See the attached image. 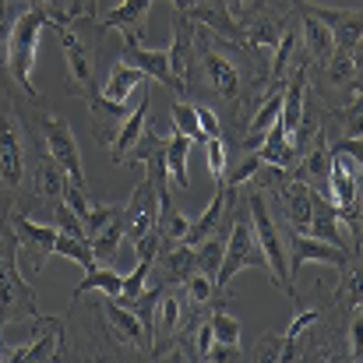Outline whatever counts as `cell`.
I'll use <instances>...</instances> for the list:
<instances>
[{
	"label": "cell",
	"instance_id": "1",
	"mask_svg": "<svg viewBox=\"0 0 363 363\" xmlns=\"http://www.w3.org/2000/svg\"><path fill=\"white\" fill-rule=\"evenodd\" d=\"M180 82H184V99L208 106L223 123L226 152H237L240 127L268 85V57L250 50L247 43L219 35L216 28L194 21Z\"/></svg>",
	"mask_w": 363,
	"mask_h": 363
},
{
	"label": "cell",
	"instance_id": "2",
	"mask_svg": "<svg viewBox=\"0 0 363 363\" xmlns=\"http://www.w3.org/2000/svg\"><path fill=\"white\" fill-rule=\"evenodd\" d=\"M18 85L7 71H0V230L11 226V212L28 216V187L32 169L43 155V138L35 130V106L18 103Z\"/></svg>",
	"mask_w": 363,
	"mask_h": 363
},
{
	"label": "cell",
	"instance_id": "3",
	"mask_svg": "<svg viewBox=\"0 0 363 363\" xmlns=\"http://www.w3.org/2000/svg\"><path fill=\"white\" fill-rule=\"evenodd\" d=\"M67 18V11H53L46 4H28L25 11H18L11 21H7V32H4V71L11 74V82L21 89V96H28L32 103H43L35 82H32V71H35V50H39V32L46 25H60Z\"/></svg>",
	"mask_w": 363,
	"mask_h": 363
},
{
	"label": "cell",
	"instance_id": "4",
	"mask_svg": "<svg viewBox=\"0 0 363 363\" xmlns=\"http://www.w3.org/2000/svg\"><path fill=\"white\" fill-rule=\"evenodd\" d=\"M57 35H60V46L67 57L64 89L82 96L85 103L99 99V78H96V53H99V35H103L99 18H71L67 14L57 25Z\"/></svg>",
	"mask_w": 363,
	"mask_h": 363
},
{
	"label": "cell",
	"instance_id": "5",
	"mask_svg": "<svg viewBox=\"0 0 363 363\" xmlns=\"http://www.w3.org/2000/svg\"><path fill=\"white\" fill-rule=\"evenodd\" d=\"M35 289L18 268V237L14 230H0V332L7 325H35Z\"/></svg>",
	"mask_w": 363,
	"mask_h": 363
},
{
	"label": "cell",
	"instance_id": "6",
	"mask_svg": "<svg viewBox=\"0 0 363 363\" xmlns=\"http://www.w3.org/2000/svg\"><path fill=\"white\" fill-rule=\"evenodd\" d=\"M243 201H247V212H250V223H254V237L257 247L264 254V264H268V275L275 279L279 289H286L289 296H296V286H293V275H289V261H286V240H282V230L272 216V205H268V194L261 187H250L243 184Z\"/></svg>",
	"mask_w": 363,
	"mask_h": 363
},
{
	"label": "cell",
	"instance_id": "7",
	"mask_svg": "<svg viewBox=\"0 0 363 363\" xmlns=\"http://www.w3.org/2000/svg\"><path fill=\"white\" fill-rule=\"evenodd\" d=\"M240 268H261V272H268L264 254H261L257 237H254V223H250L243 191H240V198H237V205H233V223H230V237H226V250H223V264H219V272H216V289H219L223 296H226L230 279H233Z\"/></svg>",
	"mask_w": 363,
	"mask_h": 363
},
{
	"label": "cell",
	"instance_id": "8",
	"mask_svg": "<svg viewBox=\"0 0 363 363\" xmlns=\"http://www.w3.org/2000/svg\"><path fill=\"white\" fill-rule=\"evenodd\" d=\"M35 130H39V138H43L46 155L67 173V180L85 184V166H82L78 138H74V130L67 127V121H60L57 113H46V110L35 106Z\"/></svg>",
	"mask_w": 363,
	"mask_h": 363
},
{
	"label": "cell",
	"instance_id": "9",
	"mask_svg": "<svg viewBox=\"0 0 363 363\" xmlns=\"http://www.w3.org/2000/svg\"><path fill=\"white\" fill-rule=\"evenodd\" d=\"M141 43H145V39L123 35L121 60L123 64H130V67H138L145 78H155L159 85H166L177 99H184V82L173 74V67H169V53H162V50H145Z\"/></svg>",
	"mask_w": 363,
	"mask_h": 363
},
{
	"label": "cell",
	"instance_id": "10",
	"mask_svg": "<svg viewBox=\"0 0 363 363\" xmlns=\"http://www.w3.org/2000/svg\"><path fill=\"white\" fill-rule=\"evenodd\" d=\"M11 230L18 237V250L28 254V272H43L53 257V243H57V226H39L32 223L25 212H14L11 216Z\"/></svg>",
	"mask_w": 363,
	"mask_h": 363
},
{
	"label": "cell",
	"instance_id": "11",
	"mask_svg": "<svg viewBox=\"0 0 363 363\" xmlns=\"http://www.w3.org/2000/svg\"><path fill=\"white\" fill-rule=\"evenodd\" d=\"M353 257H360V254H350V250H342V247H332V243L318 240V237H307V233H296V230H289L286 233V261H289V275L296 279V272L303 268V264H311V261H328V264H350Z\"/></svg>",
	"mask_w": 363,
	"mask_h": 363
},
{
	"label": "cell",
	"instance_id": "12",
	"mask_svg": "<svg viewBox=\"0 0 363 363\" xmlns=\"http://www.w3.org/2000/svg\"><path fill=\"white\" fill-rule=\"evenodd\" d=\"M155 212H159V198H155L152 184L141 177L134 194H130V201L123 205V240L130 247H138L155 230Z\"/></svg>",
	"mask_w": 363,
	"mask_h": 363
},
{
	"label": "cell",
	"instance_id": "13",
	"mask_svg": "<svg viewBox=\"0 0 363 363\" xmlns=\"http://www.w3.org/2000/svg\"><path fill=\"white\" fill-rule=\"evenodd\" d=\"M99 303H103L106 332H110L121 346H127V350H141V353H148V328L141 325V318H138L130 307H123L121 300H113V296H103Z\"/></svg>",
	"mask_w": 363,
	"mask_h": 363
},
{
	"label": "cell",
	"instance_id": "14",
	"mask_svg": "<svg viewBox=\"0 0 363 363\" xmlns=\"http://www.w3.org/2000/svg\"><path fill=\"white\" fill-rule=\"evenodd\" d=\"M282 28H286V14L275 11L272 4H264L257 14H250L240 25V43H247L250 50H257V53H264V57H272V50H275V43H279V35H282Z\"/></svg>",
	"mask_w": 363,
	"mask_h": 363
},
{
	"label": "cell",
	"instance_id": "15",
	"mask_svg": "<svg viewBox=\"0 0 363 363\" xmlns=\"http://www.w3.org/2000/svg\"><path fill=\"white\" fill-rule=\"evenodd\" d=\"M303 7L332 28L335 46H346V50H357V46H360V35H363L360 7H321V4H311V0H303ZM335 46H332V50H335Z\"/></svg>",
	"mask_w": 363,
	"mask_h": 363
},
{
	"label": "cell",
	"instance_id": "16",
	"mask_svg": "<svg viewBox=\"0 0 363 363\" xmlns=\"http://www.w3.org/2000/svg\"><path fill=\"white\" fill-rule=\"evenodd\" d=\"M300 184H307L311 191H318L321 198H332V187H328V173H332V152L325 145V138L318 134V141L296 159V166L289 169Z\"/></svg>",
	"mask_w": 363,
	"mask_h": 363
},
{
	"label": "cell",
	"instance_id": "17",
	"mask_svg": "<svg viewBox=\"0 0 363 363\" xmlns=\"http://www.w3.org/2000/svg\"><path fill=\"white\" fill-rule=\"evenodd\" d=\"M64 180H67V173L43 152L39 155V162H35V169H32V187H28V212L35 208V205H46V208H53L57 201H64Z\"/></svg>",
	"mask_w": 363,
	"mask_h": 363
},
{
	"label": "cell",
	"instance_id": "18",
	"mask_svg": "<svg viewBox=\"0 0 363 363\" xmlns=\"http://www.w3.org/2000/svg\"><path fill=\"white\" fill-rule=\"evenodd\" d=\"M148 110H152V96H148V89H145V92H141V99L134 103V110H130V113L123 117V123L117 127L113 141L106 145L117 166H123V162H127L130 148H134V145H138V138L145 134V127H148Z\"/></svg>",
	"mask_w": 363,
	"mask_h": 363
},
{
	"label": "cell",
	"instance_id": "19",
	"mask_svg": "<svg viewBox=\"0 0 363 363\" xmlns=\"http://www.w3.org/2000/svg\"><path fill=\"white\" fill-rule=\"evenodd\" d=\"M307 237H318V240L332 243V247H342L350 254H360V247H353V243L342 237L335 201L332 198H321L318 191H314V201H311V230H307Z\"/></svg>",
	"mask_w": 363,
	"mask_h": 363
},
{
	"label": "cell",
	"instance_id": "20",
	"mask_svg": "<svg viewBox=\"0 0 363 363\" xmlns=\"http://www.w3.org/2000/svg\"><path fill=\"white\" fill-rule=\"evenodd\" d=\"M152 261H155V282H159V286H177V282H184V279L198 268L194 247H187V243L159 247Z\"/></svg>",
	"mask_w": 363,
	"mask_h": 363
},
{
	"label": "cell",
	"instance_id": "21",
	"mask_svg": "<svg viewBox=\"0 0 363 363\" xmlns=\"http://www.w3.org/2000/svg\"><path fill=\"white\" fill-rule=\"evenodd\" d=\"M148 7H152V0H121L113 11H106V18H103L99 25H103V32H106V28H121L123 35L145 39Z\"/></svg>",
	"mask_w": 363,
	"mask_h": 363
},
{
	"label": "cell",
	"instance_id": "22",
	"mask_svg": "<svg viewBox=\"0 0 363 363\" xmlns=\"http://www.w3.org/2000/svg\"><path fill=\"white\" fill-rule=\"evenodd\" d=\"M155 198H159V212H155V237H159V247L184 243L191 219H187L184 212H177V205H173V194H169V191H159Z\"/></svg>",
	"mask_w": 363,
	"mask_h": 363
},
{
	"label": "cell",
	"instance_id": "23",
	"mask_svg": "<svg viewBox=\"0 0 363 363\" xmlns=\"http://www.w3.org/2000/svg\"><path fill=\"white\" fill-rule=\"evenodd\" d=\"M226 208H230V187H226V184H216V198H212V205H208V208H205L191 226H187L184 243H187V247H198L205 237H212V233L219 230V223H223Z\"/></svg>",
	"mask_w": 363,
	"mask_h": 363
},
{
	"label": "cell",
	"instance_id": "24",
	"mask_svg": "<svg viewBox=\"0 0 363 363\" xmlns=\"http://www.w3.org/2000/svg\"><path fill=\"white\" fill-rule=\"evenodd\" d=\"M257 155H261V162H268V166H282V169H293L296 166V148L289 145V134H286V127L282 121H275L268 130H264V138H261V145L254 148Z\"/></svg>",
	"mask_w": 363,
	"mask_h": 363
},
{
	"label": "cell",
	"instance_id": "25",
	"mask_svg": "<svg viewBox=\"0 0 363 363\" xmlns=\"http://www.w3.org/2000/svg\"><path fill=\"white\" fill-rule=\"evenodd\" d=\"M187 152H191V138L173 130V138H166V177L173 191H187L191 177H187Z\"/></svg>",
	"mask_w": 363,
	"mask_h": 363
},
{
	"label": "cell",
	"instance_id": "26",
	"mask_svg": "<svg viewBox=\"0 0 363 363\" xmlns=\"http://www.w3.org/2000/svg\"><path fill=\"white\" fill-rule=\"evenodd\" d=\"M121 243H123V205H121V212H113V216L99 226V233L89 240V247H92V257H96V261L113 264Z\"/></svg>",
	"mask_w": 363,
	"mask_h": 363
},
{
	"label": "cell",
	"instance_id": "27",
	"mask_svg": "<svg viewBox=\"0 0 363 363\" xmlns=\"http://www.w3.org/2000/svg\"><path fill=\"white\" fill-rule=\"evenodd\" d=\"M121 286H123V275H117L113 268H99V264H92V268H85V279L71 289V303H78L85 293H92V289H99L103 296H121Z\"/></svg>",
	"mask_w": 363,
	"mask_h": 363
},
{
	"label": "cell",
	"instance_id": "28",
	"mask_svg": "<svg viewBox=\"0 0 363 363\" xmlns=\"http://www.w3.org/2000/svg\"><path fill=\"white\" fill-rule=\"evenodd\" d=\"M141 85H145V74H141L138 67H130V64L117 60L113 71H110V78H106V85H103V96L113 99V103H127Z\"/></svg>",
	"mask_w": 363,
	"mask_h": 363
},
{
	"label": "cell",
	"instance_id": "29",
	"mask_svg": "<svg viewBox=\"0 0 363 363\" xmlns=\"http://www.w3.org/2000/svg\"><path fill=\"white\" fill-rule=\"evenodd\" d=\"M180 286H184L187 303H191V307H198V311H212L216 303H223V293L216 289V279H208L201 268H194Z\"/></svg>",
	"mask_w": 363,
	"mask_h": 363
},
{
	"label": "cell",
	"instance_id": "30",
	"mask_svg": "<svg viewBox=\"0 0 363 363\" xmlns=\"http://www.w3.org/2000/svg\"><path fill=\"white\" fill-rule=\"evenodd\" d=\"M169 113H173V127H177L180 134H187V138H191V145H205V138H208V134L201 130L198 113H194V106H191V103H184V99H173Z\"/></svg>",
	"mask_w": 363,
	"mask_h": 363
},
{
	"label": "cell",
	"instance_id": "31",
	"mask_svg": "<svg viewBox=\"0 0 363 363\" xmlns=\"http://www.w3.org/2000/svg\"><path fill=\"white\" fill-rule=\"evenodd\" d=\"M208 321H212V339H216V342H223V346H240V321L230 318V314L223 311V303H216V307L208 311Z\"/></svg>",
	"mask_w": 363,
	"mask_h": 363
},
{
	"label": "cell",
	"instance_id": "32",
	"mask_svg": "<svg viewBox=\"0 0 363 363\" xmlns=\"http://www.w3.org/2000/svg\"><path fill=\"white\" fill-rule=\"evenodd\" d=\"M148 275H152V257H138V268L123 279V286H121V300L123 307H130L138 296H141V289H145V282H148Z\"/></svg>",
	"mask_w": 363,
	"mask_h": 363
},
{
	"label": "cell",
	"instance_id": "33",
	"mask_svg": "<svg viewBox=\"0 0 363 363\" xmlns=\"http://www.w3.org/2000/svg\"><path fill=\"white\" fill-rule=\"evenodd\" d=\"M205 155H208L212 180H216V184H223V177H226V159H230V152H226V141H223L219 134H208V138H205Z\"/></svg>",
	"mask_w": 363,
	"mask_h": 363
},
{
	"label": "cell",
	"instance_id": "34",
	"mask_svg": "<svg viewBox=\"0 0 363 363\" xmlns=\"http://www.w3.org/2000/svg\"><path fill=\"white\" fill-rule=\"evenodd\" d=\"M257 166H261V155H257V152H243V159L233 166V173L223 177V184H226V187H243V184L257 173Z\"/></svg>",
	"mask_w": 363,
	"mask_h": 363
},
{
	"label": "cell",
	"instance_id": "35",
	"mask_svg": "<svg viewBox=\"0 0 363 363\" xmlns=\"http://www.w3.org/2000/svg\"><path fill=\"white\" fill-rule=\"evenodd\" d=\"M226 4V14L233 18V25H237V32H240V25L250 18V14H257L268 0H223Z\"/></svg>",
	"mask_w": 363,
	"mask_h": 363
},
{
	"label": "cell",
	"instance_id": "36",
	"mask_svg": "<svg viewBox=\"0 0 363 363\" xmlns=\"http://www.w3.org/2000/svg\"><path fill=\"white\" fill-rule=\"evenodd\" d=\"M194 113H198V123H201L205 134H219V138H223V123H219V117H216L208 106H198V103H194Z\"/></svg>",
	"mask_w": 363,
	"mask_h": 363
},
{
	"label": "cell",
	"instance_id": "37",
	"mask_svg": "<svg viewBox=\"0 0 363 363\" xmlns=\"http://www.w3.org/2000/svg\"><path fill=\"white\" fill-rule=\"evenodd\" d=\"M67 14L71 18H99V0H71Z\"/></svg>",
	"mask_w": 363,
	"mask_h": 363
},
{
	"label": "cell",
	"instance_id": "38",
	"mask_svg": "<svg viewBox=\"0 0 363 363\" xmlns=\"http://www.w3.org/2000/svg\"><path fill=\"white\" fill-rule=\"evenodd\" d=\"M11 14H14V11H11V0H0V28H4V32H7V21H11Z\"/></svg>",
	"mask_w": 363,
	"mask_h": 363
},
{
	"label": "cell",
	"instance_id": "39",
	"mask_svg": "<svg viewBox=\"0 0 363 363\" xmlns=\"http://www.w3.org/2000/svg\"><path fill=\"white\" fill-rule=\"evenodd\" d=\"M0 39H4V28H0Z\"/></svg>",
	"mask_w": 363,
	"mask_h": 363
}]
</instances>
